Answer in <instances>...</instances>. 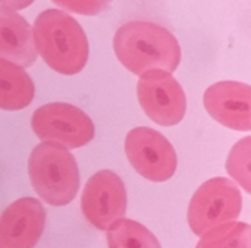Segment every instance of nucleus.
<instances>
[{
  "label": "nucleus",
  "instance_id": "obj_16",
  "mask_svg": "<svg viewBox=\"0 0 251 248\" xmlns=\"http://www.w3.org/2000/svg\"><path fill=\"white\" fill-rule=\"evenodd\" d=\"M51 2L72 14L94 17L106 11L111 6L112 0H51Z\"/></svg>",
  "mask_w": 251,
  "mask_h": 248
},
{
  "label": "nucleus",
  "instance_id": "obj_2",
  "mask_svg": "<svg viewBox=\"0 0 251 248\" xmlns=\"http://www.w3.org/2000/svg\"><path fill=\"white\" fill-rule=\"evenodd\" d=\"M33 36L39 55L61 75L79 74L88 60L90 47L84 28L69 14L60 9L41 12L33 24Z\"/></svg>",
  "mask_w": 251,
  "mask_h": 248
},
{
  "label": "nucleus",
  "instance_id": "obj_13",
  "mask_svg": "<svg viewBox=\"0 0 251 248\" xmlns=\"http://www.w3.org/2000/svg\"><path fill=\"white\" fill-rule=\"evenodd\" d=\"M109 248H162L155 235L144 224L121 219L106 230Z\"/></svg>",
  "mask_w": 251,
  "mask_h": 248
},
{
  "label": "nucleus",
  "instance_id": "obj_10",
  "mask_svg": "<svg viewBox=\"0 0 251 248\" xmlns=\"http://www.w3.org/2000/svg\"><path fill=\"white\" fill-rule=\"evenodd\" d=\"M206 112L225 127L239 132L251 130V85L238 81H220L203 95Z\"/></svg>",
  "mask_w": 251,
  "mask_h": 248
},
{
  "label": "nucleus",
  "instance_id": "obj_11",
  "mask_svg": "<svg viewBox=\"0 0 251 248\" xmlns=\"http://www.w3.org/2000/svg\"><path fill=\"white\" fill-rule=\"evenodd\" d=\"M33 27L17 11L0 6V58L28 68L38 58Z\"/></svg>",
  "mask_w": 251,
  "mask_h": 248
},
{
  "label": "nucleus",
  "instance_id": "obj_8",
  "mask_svg": "<svg viewBox=\"0 0 251 248\" xmlns=\"http://www.w3.org/2000/svg\"><path fill=\"white\" fill-rule=\"evenodd\" d=\"M138 100L147 117L165 127L181 123L187 109L181 84L166 71H150L139 76Z\"/></svg>",
  "mask_w": 251,
  "mask_h": 248
},
{
  "label": "nucleus",
  "instance_id": "obj_7",
  "mask_svg": "<svg viewBox=\"0 0 251 248\" xmlns=\"http://www.w3.org/2000/svg\"><path fill=\"white\" fill-rule=\"evenodd\" d=\"M81 209L87 222L99 230H108L124 219L127 211V190L120 175L109 169L88 178L81 196Z\"/></svg>",
  "mask_w": 251,
  "mask_h": 248
},
{
  "label": "nucleus",
  "instance_id": "obj_4",
  "mask_svg": "<svg viewBox=\"0 0 251 248\" xmlns=\"http://www.w3.org/2000/svg\"><path fill=\"white\" fill-rule=\"evenodd\" d=\"M242 211V195L229 178H211L205 181L188 203L187 222L192 232L202 236L208 230L235 222Z\"/></svg>",
  "mask_w": 251,
  "mask_h": 248
},
{
  "label": "nucleus",
  "instance_id": "obj_14",
  "mask_svg": "<svg viewBox=\"0 0 251 248\" xmlns=\"http://www.w3.org/2000/svg\"><path fill=\"white\" fill-rule=\"evenodd\" d=\"M196 248H251V226L229 222L203 233Z\"/></svg>",
  "mask_w": 251,
  "mask_h": 248
},
{
  "label": "nucleus",
  "instance_id": "obj_9",
  "mask_svg": "<svg viewBox=\"0 0 251 248\" xmlns=\"http://www.w3.org/2000/svg\"><path fill=\"white\" fill-rule=\"evenodd\" d=\"M47 223L41 200L21 198L0 215V248H35Z\"/></svg>",
  "mask_w": 251,
  "mask_h": 248
},
{
  "label": "nucleus",
  "instance_id": "obj_1",
  "mask_svg": "<svg viewBox=\"0 0 251 248\" xmlns=\"http://www.w3.org/2000/svg\"><path fill=\"white\" fill-rule=\"evenodd\" d=\"M114 51L120 63L135 75L150 71L175 72L181 61L178 39L160 24L130 21L114 36Z\"/></svg>",
  "mask_w": 251,
  "mask_h": 248
},
{
  "label": "nucleus",
  "instance_id": "obj_3",
  "mask_svg": "<svg viewBox=\"0 0 251 248\" xmlns=\"http://www.w3.org/2000/svg\"><path fill=\"white\" fill-rule=\"evenodd\" d=\"M28 176L42 200L52 206L71 203L79 189V169L69 148L41 142L28 157Z\"/></svg>",
  "mask_w": 251,
  "mask_h": 248
},
{
  "label": "nucleus",
  "instance_id": "obj_12",
  "mask_svg": "<svg viewBox=\"0 0 251 248\" xmlns=\"http://www.w3.org/2000/svg\"><path fill=\"white\" fill-rule=\"evenodd\" d=\"M35 99V84L24 68L0 58V109L20 111Z\"/></svg>",
  "mask_w": 251,
  "mask_h": 248
},
{
  "label": "nucleus",
  "instance_id": "obj_6",
  "mask_svg": "<svg viewBox=\"0 0 251 248\" xmlns=\"http://www.w3.org/2000/svg\"><path fill=\"white\" fill-rule=\"evenodd\" d=\"M124 149L133 169L150 181H168L176 171L178 159L174 145L154 129H132L126 136Z\"/></svg>",
  "mask_w": 251,
  "mask_h": 248
},
{
  "label": "nucleus",
  "instance_id": "obj_15",
  "mask_svg": "<svg viewBox=\"0 0 251 248\" xmlns=\"http://www.w3.org/2000/svg\"><path fill=\"white\" fill-rule=\"evenodd\" d=\"M226 171L229 176L251 195V136L239 139L230 149Z\"/></svg>",
  "mask_w": 251,
  "mask_h": 248
},
{
  "label": "nucleus",
  "instance_id": "obj_5",
  "mask_svg": "<svg viewBox=\"0 0 251 248\" xmlns=\"http://www.w3.org/2000/svg\"><path fill=\"white\" fill-rule=\"evenodd\" d=\"M31 129L42 142H54L66 148H81L96 135L94 123L79 108L65 102L42 105L33 112Z\"/></svg>",
  "mask_w": 251,
  "mask_h": 248
},
{
  "label": "nucleus",
  "instance_id": "obj_17",
  "mask_svg": "<svg viewBox=\"0 0 251 248\" xmlns=\"http://www.w3.org/2000/svg\"><path fill=\"white\" fill-rule=\"evenodd\" d=\"M35 0H0V6H5L12 11H20L30 6Z\"/></svg>",
  "mask_w": 251,
  "mask_h": 248
}]
</instances>
